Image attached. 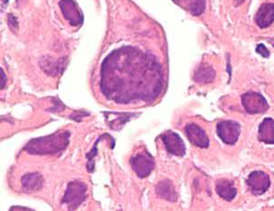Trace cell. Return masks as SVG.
Listing matches in <instances>:
<instances>
[{"label": "cell", "mask_w": 274, "mask_h": 211, "mask_svg": "<svg viewBox=\"0 0 274 211\" xmlns=\"http://www.w3.org/2000/svg\"><path fill=\"white\" fill-rule=\"evenodd\" d=\"M243 107L245 108L246 112L252 114L261 113L269 109V105L265 98L258 93H247L242 96Z\"/></svg>", "instance_id": "7"}, {"label": "cell", "mask_w": 274, "mask_h": 211, "mask_svg": "<svg viewBox=\"0 0 274 211\" xmlns=\"http://www.w3.org/2000/svg\"><path fill=\"white\" fill-rule=\"evenodd\" d=\"M254 20L257 26L264 29L274 22V3H264L258 9Z\"/></svg>", "instance_id": "11"}, {"label": "cell", "mask_w": 274, "mask_h": 211, "mask_svg": "<svg viewBox=\"0 0 274 211\" xmlns=\"http://www.w3.org/2000/svg\"><path fill=\"white\" fill-rule=\"evenodd\" d=\"M1 77H2V80H1V89H4L5 86H6V82H7V77H6L4 70L2 68H1Z\"/></svg>", "instance_id": "22"}, {"label": "cell", "mask_w": 274, "mask_h": 211, "mask_svg": "<svg viewBox=\"0 0 274 211\" xmlns=\"http://www.w3.org/2000/svg\"><path fill=\"white\" fill-rule=\"evenodd\" d=\"M100 76L103 96L118 104L153 102L163 86L162 66L156 57L135 46H123L108 54Z\"/></svg>", "instance_id": "1"}, {"label": "cell", "mask_w": 274, "mask_h": 211, "mask_svg": "<svg viewBox=\"0 0 274 211\" xmlns=\"http://www.w3.org/2000/svg\"><path fill=\"white\" fill-rule=\"evenodd\" d=\"M21 184L24 192L32 193L40 190L44 185V178L38 172L25 174L21 179Z\"/></svg>", "instance_id": "12"}, {"label": "cell", "mask_w": 274, "mask_h": 211, "mask_svg": "<svg viewBox=\"0 0 274 211\" xmlns=\"http://www.w3.org/2000/svg\"><path fill=\"white\" fill-rule=\"evenodd\" d=\"M259 140L266 144H274V120L266 118L259 126Z\"/></svg>", "instance_id": "13"}, {"label": "cell", "mask_w": 274, "mask_h": 211, "mask_svg": "<svg viewBox=\"0 0 274 211\" xmlns=\"http://www.w3.org/2000/svg\"><path fill=\"white\" fill-rule=\"evenodd\" d=\"M256 52L258 54H261L262 57L267 58V57L270 56V52H269V50L267 49V47H266L265 45H263V44H260V45H257Z\"/></svg>", "instance_id": "20"}, {"label": "cell", "mask_w": 274, "mask_h": 211, "mask_svg": "<svg viewBox=\"0 0 274 211\" xmlns=\"http://www.w3.org/2000/svg\"><path fill=\"white\" fill-rule=\"evenodd\" d=\"M9 25L12 30H18V20H17L16 17L14 15H12V14H9Z\"/></svg>", "instance_id": "21"}, {"label": "cell", "mask_w": 274, "mask_h": 211, "mask_svg": "<svg viewBox=\"0 0 274 211\" xmlns=\"http://www.w3.org/2000/svg\"><path fill=\"white\" fill-rule=\"evenodd\" d=\"M59 5L64 18L68 20L71 26L78 27L82 25L84 17L74 0H61Z\"/></svg>", "instance_id": "8"}, {"label": "cell", "mask_w": 274, "mask_h": 211, "mask_svg": "<svg viewBox=\"0 0 274 211\" xmlns=\"http://www.w3.org/2000/svg\"><path fill=\"white\" fill-rule=\"evenodd\" d=\"M86 190L87 186L84 182L78 180L70 182L64 195L62 203L70 210L77 209V207L85 201L86 198Z\"/></svg>", "instance_id": "3"}, {"label": "cell", "mask_w": 274, "mask_h": 211, "mask_svg": "<svg viewBox=\"0 0 274 211\" xmlns=\"http://www.w3.org/2000/svg\"><path fill=\"white\" fill-rule=\"evenodd\" d=\"M175 2L177 0H174ZM184 7V9H188L193 16H200L202 15L205 8H206V0H180V2L177 3Z\"/></svg>", "instance_id": "18"}, {"label": "cell", "mask_w": 274, "mask_h": 211, "mask_svg": "<svg viewBox=\"0 0 274 211\" xmlns=\"http://www.w3.org/2000/svg\"><path fill=\"white\" fill-rule=\"evenodd\" d=\"M2 2H3V3H5V2H6V3L8 4V3H9V0H2Z\"/></svg>", "instance_id": "24"}, {"label": "cell", "mask_w": 274, "mask_h": 211, "mask_svg": "<svg viewBox=\"0 0 274 211\" xmlns=\"http://www.w3.org/2000/svg\"><path fill=\"white\" fill-rule=\"evenodd\" d=\"M130 165L139 178H146L153 171L154 160L148 152H141L131 158Z\"/></svg>", "instance_id": "4"}, {"label": "cell", "mask_w": 274, "mask_h": 211, "mask_svg": "<svg viewBox=\"0 0 274 211\" xmlns=\"http://www.w3.org/2000/svg\"><path fill=\"white\" fill-rule=\"evenodd\" d=\"M249 189L253 195L261 196L265 193L270 188V180L269 176L265 172L255 171L252 172L246 180Z\"/></svg>", "instance_id": "6"}, {"label": "cell", "mask_w": 274, "mask_h": 211, "mask_svg": "<svg viewBox=\"0 0 274 211\" xmlns=\"http://www.w3.org/2000/svg\"><path fill=\"white\" fill-rule=\"evenodd\" d=\"M216 73L211 65L208 64H201L197 68L196 72L194 74V81L198 84H209L214 80Z\"/></svg>", "instance_id": "17"}, {"label": "cell", "mask_w": 274, "mask_h": 211, "mask_svg": "<svg viewBox=\"0 0 274 211\" xmlns=\"http://www.w3.org/2000/svg\"><path fill=\"white\" fill-rule=\"evenodd\" d=\"M185 133L191 144L199 148H208L210 139L207 136L205 130L196 123H189L185 127Z\"/></svg>", "instance_id": "10"}, {"label": "cell", "mask_w": 274, "mask_h": 211, "mask_svg": "<svg viewBox=\"0 0 274 211\" xmlns=\"http://www.w3.org/2000/svg\"><path fill=\"white\" fill-rule=\"evenodd\" d=\"M162 139L167 152L177 157H183L186 153V147L180 136L168 130L162 135Z\"/></svg>", "instance_id": "9"}, {"label": "cell", "mask_w": 274, "mask_h": 211, "mask_svg": "<svg viewBox=\"0 0 274 211\" xmlns=\"http://www.w3.org/2000/svg\"><path fill=\"white\" fill-rule=\"evenodd\" d=\"M155 192L159 198H163L168 201H176L177 198L176 189L171 180H163L160 181L155 188Z\"/></svg>", "instance_id": "16"}, {"label": "cell", "mask_w": 274, "mask_h": 211, "mask_svg": "<svg viewBox=\"0 0 274 211\" xmlns=\"http://www.w3.org/2000/svg\"><path fill=\"white\" fill-rule=\"evenodd\" d=\"M244 1H245V0H234V6H235V7H239V6L243 4Z\"/></svg>", "instance_id": "23"}, {"label": "cell", "mask_w": 274, "mask_h": 211, "mask_svg": "<svg viewBox=\"0 0 274 211\" xmlns=\"http://www.w3.org/2000/svg\"><path fill=\"white\" fill-rule=\"evenodd\" d=\"M114 120H108V125L114 130H120L123 126L126 124V121L130 120L129 113H116Z\"/></svg>", "instance_id": "19"}, {"label": "cell", "mask_w": 274, "mask_h": 211, "mask_svg": "<svg viewBox=\"0 0 274 211\" xmlns=\"http://www.w3.org/2000/svg\"><path fill=\"white\" fill-rule=\"evenodd\" d=\"M40 64L41 68L44 70V72L52 77H58L62 73L66 66L65 59L54 60L51 57L43 58V60H41Z\"/></svg>", "instance_id": "14"}, {"label": "cell", "mask_w": 274, "mask_h": 211, "mask_svg": "<svg viewBox=\"0 0 274 211\" xmlns=\"http://www.w3.org/2000/svg\"><path fill=\"white\" fill-rule=\"evenodd\" d=\"M217 134L220 139L228 145H234L237 143L241 133V125L237 121H220L216 127Z\"/></svg>", "instance_id": "5"}, {"label": "cell", "mask_w": 274, "mask_h": 211, "mask_svg": "<svg viewBox=\"0 0 274 211\" xmlns=\"http://www.w3.org/2000/svg\"><path fill=\"white\" fill-rule=\"evenodd\" d=\"M68 130H59L53 134L33 139L26 145L25 151L34 155L57 154L68 147L70 139Z\"/></svg>", "instance_id": "2"}, {"label": "cell", "mask_w": 274, "mask_h": 211, "mask_svg": "<svg viewBox=\"0 0 274 211\" xmlns=\"http://www.w3.org/2000/svg\"><path fill=\"white\" fill-rule=\"evenodd\" d=\"M216 192L227 201L233 200L237 195V189L234 182L228 180H220L216 183Z\"/></svg>", "instance_id": "15"}]
</instances>
